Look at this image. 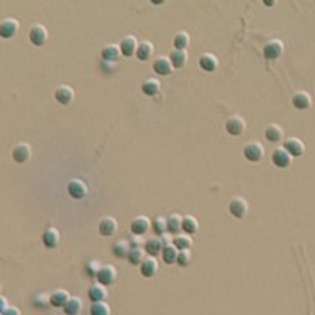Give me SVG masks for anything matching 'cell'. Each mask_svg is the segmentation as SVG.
<instances>
[{
  "label": "cell",
  "instance_id": "6da1fadb",
  "mask_svg": "<svg viewBox=\"0 0 315 315\" xmlns=\"http://www.w3.org/2000/svg\"><path fill=\"white\" fill-rule=\"evenodd\" d=\"M67 193L74 200H84L88 196V185L79 178H74L67 183Z\"/></svg>",
  "mask_w": 315,
  "mask_h": 315
},
{
  "label": "cell",
  "instance_id": "7a4b0ae2",
  "mask_svg": "<svg viewBox=\"0 0 315 315\" xmlns=\"http://www.w3.org/2000/svg\"><path fill=\"white\" fill-rule=\"evenodd\" d=\"M282 54H284V42H282V40L272 39L265 44V47H263L265 59H268V61H277Z\"/></svg>",
  "mask_w": 315,
  "mask_h": 315
},
{
  "label": "cell",
  "instance_id": "3957f363",
  "mask_svg": "<svg viewBox=\"0 0 315 315\" xmlns=\"http://www.w3.org/2000/svg\"><path fill=\"white\" fill-rule=\"evenodd\" d=\"M263 154H265V148L258 141H252V143H248L243 148V156L252 163H258L260 159L263 158Z\"/></svg>",
  "mask_w": 315,
  "mask_h": 315
},
{
  "label": "cell",
  "instance_id": "277c9868",
  "mask_svg": "<svg viewBox=\"0 0 315 315\" xmlns=\"http://www.w3.org/2000/svg\"><path fill=\"white\" fill-rule=\"evenodd\" d=\"M29 39H30V42L34 44V45H37V47H42V45L47 42V39H49V32H47V29H45L44 25L35 24V25L30 27Z\"/></svg>",
  "mask_w": 315,
  "mask_h": 315
},
{
  "label": "cell",
  "instance_id": "5b68a950",
  "mask_svg": "<svg viewBox=\"0 0 315 315\" xmlns=\"http://www.w3.org/2000/svg\"><path fill=\"white\" fill-rule=\"evenodd\" d=\"M225 129L228 134L240 136V134H243L246 129V122L243 117H240V116H230L225 122Z\"/></svg>",
  "mask_w": 315,
  "mask_h": 315
},
{
  "label": "cell",
  "instance_id": "8992f818",
  "mask_svg": "<svg viewBox=\"0 0 315 315\" xmlns=\"http://www.w3.org/2000/svg\"><path fill=\"white\" fill-rule=\"evenodd\" d=\"M272 161L275 164L277 168H282V170H285V168H289L292 164V154L287 151L284 146H280V148H275L272 153Z\"/></svg>",
  "mask_w": 315,
  "mask_h": 315
},
{
  "label": "cell",
  "instance_id": "52a82bcc",
  "mask_svg": "<svg viewBox=\"0 0 315 315\" xmlns=\"http://www.w3.org/2000/svg\"><path fill=\"white\" fill-rule=\"evenodd\" d=\"M32 156V148L27 143H19L12 148V159L19 164H24Z\"/></svg>",
  "mask_w": 315,
  "mask_h": 315
},
{
  "label": "cell",
  "instance_id": "ba28073f",
  "mask_svg": "<svg viewBox=\"0 0 315 315\" xmlns=\"http://www.w3.org/2000/svg\"><path fill=\"white\" fill-rule=\"evenodd\" d=\"M117 278V270L112 267V265H103L101 270L98 273V282L103 284L104 287H109L116 282Z\"/></svg>",
  "mask_w": 315,
  "mask_h": 315
},
{
  "label": "cell",
  "instance_id": "9c48e42d",
  "mask_svg": "<svg viewBox=\"0 0 315 315\" xmlns=\"http://www.w3.org/2000/svg\"><path fill=\"white\" fill-rule=\"evenodd\" d=\"M74 89L69 88V86L62 84L59 86V88L56 89V93H54V98H56V101L59 104H62V106H69V104H72V101H74Z\"/></svg>",
  "mask_w": 315,
  "mask_h": 315
},
{
  "label": "cell",
  "instance_id": "30bf717a",
  "mask_svg": "<svg viewBox=\"0 0 315 315\" xmlns=\"http://www.w3.org/2000/svg\"><path fill=\"white\" fill-rule=\"evenodd\" d=\"M230 213L233 214L235 218H245L246 213H248V202L241 196H235L230 202Z\"/></svg>",
  "mask_w": 315,
  "mask_h": 315
},
{
  "label": "cell",
  "instance_id": "8fae6325",
  "mask_svg": "<svg viewBox=\"0 0 315 315\" xmlns=\"http://www.w3.org/2000/svg\"><path fill=\"white\" fill-rule=\"evenodd\" d=\"M17 32H19V22L15 19L7 17V19L2 20V24H0V35H2L3 39H12Z\"/></svg>",
  "mask_w": 315,
  "mask_h": 315
},
{
  "label": "cell",
  "instance_id": "7c38bea8",
  "mask_svg": "<svg viewBox=\"0 0 315 315\" xmlns=\"http://www.w3.org/2000/svg\"><path fill=\"white\" fill-rule=\"evenodd\" d=\"M122 52H121V47L116 44H107L106 47L101 51V57L104 62H111V64H116L117 61L121 59Z\"/></svg>",
  "mask_w": 315,
  "mask_h": 315
},
{
  "label": "cell",
  "instance_id": "4fadbf2b",
  "mask_svg": "<svg viewBox=\"0 0 315 315\" xmlns=\"http://www.w3.org/2000/svg\"><path fill=\"white\" fill-rule=\"evenodd\" d=\"M119 47H121L122 56L131 57V56H134V54L138 52L139 42L136 40L134 35H126V37H122L121 44H119Z\"/></svg>",
  "mask_w": 315,
  "mask_h": 315
},
{
  "label": "cell",
  "instance_id": "5bb4252c",
  "mask_svg": "<svg viewBox=\"0 0 315 315\" xmlns=\"http://www.w3.org/2000/svg\"><path fill=\"white\" fill-rule=\"evenodd\" d=\"M173 69H175V67H173L170 57L161 56L153 62V71L156 72L158 76H170L173 72Z\"/></svg>",
  "mask_w": 315,
  "mask_h": 315
},
{
  "label": "cell",
  "instance_id": "9a60e30c",
  "mask_svg": "<svg viewBox=\"0 0 315 315\" xmlns=\"http://www.w3.org/2000/svg\"><path fill=\"white\" fill-rule=\"evenodd\" d=\"M284 148L292 154V158L294 156H302V154L305 153V144H304V141L302 139H299V138H289L284 143Z\"/></svg>",
  "mask_w": 315,
  "mask_h": 315
},
{
  "label": "cell",
  "instance_id": "2e32d148",
  "mask_svg": "<svg viewBox=\"0 0 315 315\" xmlns=\"http://www.w3.org/2000/svg\"><path fill=\"white\" fill-rule=\"evenodd\" d=\"M149 228H151V221H149V218H146V216H136L134 220L131 221V231H132V235H136V236L144 235Z\"/></svg>",
  "mask_w": 315,
  "mask_h": 315
},
{
  "label": "cell",
  "instance_id": "e0dca14e",
  "mask_svg": "<svg viewBox=\"0 0 315 315\" xmlns=\"http://www.w3.org/2000/svg\"><path fill=\"white\" fill-rule=\"evenodd\" d=\"M117 231V221L112 216H103L99 221V233L103 236H112Z\"/></svg>",
  "mask_w": 315,
  "mask_h": 315
},
{
  "label": "cell",
  "instance_id": "ac0fdd59",
  "mask_svg": "<svg viewBox=\"0 0 315 315\" xmlns=\"http://www.w3.org/2000/svg\"><path fill=\"white\" fill-rule=\"evenodd\" d=\"M292 104H294V107L299 109V111H305V109L312 106V98H310V94L305 93V91H299V93L292 98Z\"/></svg>",
  "mask_w": 315,
  "mask_h": 315
},
{
  "label": "cell",
  "instance_id": "d6986e66",
  "mask_svg": "<svg viewBox=\"0 0 315 315\" xmlns=\"http://www.w3.org/2000/svg\"><path fill=\"white\" fill-rule=\"evenodd\" d=\"M139 272L141 275L146 278H151L158 273V260L154 257H148L144 258V262L139 265Z\"/></svg>",
  "mask_w": 315,
  "mask_h": 315
},
{
  "label": "cell",
  "instance_id": "ffe728a7",
  "mask_svg": "<svg viewBox=\"0 0 315 315\" xmlns=\"http://www.w3.org/2000/svg\"><path fill=\"white\" fill-rule=\"evenodd\" d=\"M88 297L91 300H93V304L96 302H104V300L107 299V289L104 287L103 284H94L91 289L88 290Z\"/></svg>",
  "mask_w": 315,
  "mask_h": 315
},
{
  "label": "cell",
  "instance_id": "44dd1931",
  "mask_svg": "<svg viewBox=\"0 0 315 315\" xmlns=\"http://www.w3.org/2000/svg\"><path fill=\"white\" fill-rule=\"evenodd\" d=\"M59 240H61V233H59V230L57 228H47V230L44 231V235H42V241H44V245L47 246V248H56V246L59 245Z\"/></svg>",
  "mask_w": 315,
  "mask_h": 315
},
{
  "label": "cell",
  "instance_id": "7402d4cb",
  "mask_svg": "<svg viewBox=\"0 0 315 315\" xmlns=\"http://www.w3.org/2000/svg\"><path fill=\"white\" fill-rule=\"evenodd\" d=\"M69 300H71L69 292H66L64 289H59V290H56L51 295V305H52V307H56V309H64Z\"/></svg>",
  "mask_w": 315,
  "mask_h": 315
},
{
  "label": "cell",
  "instance_id": "603a6c76",
  "mask_svg": "<svg viewBox=\"0 0 315 315\" xmlns=\"http://www.w3.org/2000/svg\"><path fill=\"white\" fill-rule=\"evenodd\" d=\"M163 241L161 238H156V236H151L148 241H144V252L149 255V257H156L158 253L163 252Z\"/></svg>",
  "mask_w": 315,
  "mask_h": 315
},
{
  "label": "cell",
  "instance_id": "cb8c5ba5",
  "mask_svg": "<svg viewBox=\"0 0 315 315\" xmlns=\"http://www.w3.org/2000/svg\"><path fill=\"white\" fill-rule=\"evenodd\" d=\"M131 252V243L129 240H116L112 243V253L116 255L117 258H127V255Z\"/></svg>",
  "mask_w": 315,
  "mask_h": 315
},
{
  "label": "cell",
  "instance_id": "d4e9b609",
  "mask_svg": "<svg viewBox=\"0 0 315 315\" xmlns=\"http://www.w3.org/2000/svg\"><path fill=\"white\" fill-rule=\"evenodd\" d=\"M141 91L146 96H156L159 91H161V82L154 77H149V79H144L143 84H141Z\"/></svg>",
  "mask_w": 315,
  "mask_h": 315
},
{
  "label": "cell",
  "instance_id": "484cf974",
  "mask_svg": "<svg viewBox=\"0 0 315 315\" xmlns=\"http://www.w3.org/2000/svg\"><path fill=\"white\" fill-rule=\"evenodd\" d=\"M265 138L270 143H280L284 139V129L278 124H268L267 129H265Z\"/></svg>",
  "mask_w": 315,
  "mask_h": 315
},
{
  "label": "cell",
  "instance_id": "4316f807",
  "mask_svg": "<svg viewBox=\"0 0 315 315\" xmlns=\"http://www.w3.org/2000/svg\"><path fill=\"white\" fill-rule=\"evenodd\" d=\"M200 66H202L203 71L213 72L218 67V59H216V56H213V54L207 52V54H203V56L200 57Z\"/></svg>",
  "mask_w": 315,
  "mask_h": 315
},
{
  "label": "cell",
  "instance_id": "83f0119b",
  "mask_svg": "<svg viewBox=\"0 0 315 315\" xmlns=\"http://www.w3.org/2000/svg\"><path fill=\"white\" fill-rule=\"evenodd\" d=\"M173 245H175L180 252H185V250H190L191 246H193V240H191L190 235L180 233V235H175V238H173Z\"/></svg>",
  "mask_w": 315,
  "mask_h": 315
},
{
  "label": "cell",
  "instance_id": "f1b7e54d",
  "mask_svg": "<svg viewBox=\"0 0 315 315\" xmlns=\"http://www.w3.org/2000/svg\"><path fill=\"white\" fill-rule=\"evenodd\" d=\"M163 262L166 263V265H173V263H176L178 262V255H180V250L176 248L175 245H168V246H164L163 248Z\"/></svg>",
  "mask_w": 315,
  "mask_h": 315
},
{
  "label": "cell",
  "instance_id": "f546056e",
  "mask_svg": "<svg viewBox=\"0 0 315 315\" xmlns=\"http://www.w3.org/2000/svg\"><path fill=\"white\" fill-rule=\"evenodd\" d=\"M166 220H168V231H170L171 235L180 233L181 226H183V216H180V214L176 213H171Z\"/></svg>",
  "mask_w": 315,
  "mask_h": 315
},
{
  "label": "cell",
  "instance_id": "4dcf8cb0",
  "mask_svg": "<svg viewBox=\"0 0 315 315\" xmlns=\"http://www.w3.org/2000/svg\"><path fill=\"white\" fill-rule=\"evenodd\" d=\"M153 52H154V45L151 42H148V40H144V42H139L136 57H138L139 61H148V59L153 56Z\"/></svg>",
  "mask_w": 315,
  "mask_h": 315
},
{
  "label": "cell",
  "instance_id": "1f68e13d",
  "mask_svg": "<svg viewBox=\"0 0 315 315\" xmlns=\"http://www.w3.org/2000/svg\"><path fill=\"white\" fill-rule=\"evenodd\" d=\"M168 57L171 59L173 67H176V69H181V67H185L186 66V61H188L186 51H178V49H175V51H173Z\"/></svg>",
  "mask_w": 315,
  "mask_h": 315
},
{
  "label": "cell",
  "instance_id": "d6a6232c",
  "mask_svg": "<svg viewBox=\"0 0 315 315\" xmlns=\"http://www.w3.org/2000/svg\"><path fill=\"white\" fill-rule=\"evenodd\" d=\"M82 310V300L77 297H71V300L64 307V314L66 315H79Z\"/></svg>",
  "mask_w": 315,
  "mask_h": 315
},
{
  "label": "cell",
  "instance_id": "836d02e7",
  "mask_svg": "<svg viewBox=\"0 0 315 315\" xmlns=\"http://www.w3.org/2000/svg\"><path fill=\"white\" fill-rule=\"evenodd\" d=\"M181 230L185 231L186 235H195L196 231H198V220H196L195 216H183V226H181Z\"/></svg>",
  "mask_w": 315,
  "mask_h": 315
},
{
  "label": "cell",
  "instance_id": "e575fe53",
  "mask_svg": "<svg viewBox=\"0 0 315 315\" xmlns=\"http://www.w3.org/2000/svg\"><path fill=\"white\" fill-rule=\"evenodd\" d=\"M173 44H175V49H178V51H186V47L190 45V35L183 30L178 32L175 39H173Z\"/></svg>",
  "mask_w": 315,
  "mask_h": 315
},
{
  "label": "cell",
  "instance_id": "d590c367",
  "mask_svg": "<svg viewBox=\"0 0 315 315\" xmlns=\"http://www.w3.org/2000/svg\"><path fill=\"white\" fill-rule=\"evenodd\" d=\"M151 228L154 230V233H158V235H164L168 231V220L164 216H156V218H153V221H151Z\"/></svg>",
  "mask_w": 315,
  "mask_h": 315
},
{
  "label": "cell",
  "instance_id": "8d00e7d4",
  "mask_svg": "<svg viewBox=\"0 0 315 315\" xmlns=\"http://www.w3.org/2000/svg\"><path fill=\"white\" fill-rule=\"evenodd\" d=\"M131 265H141L144 262V250L143 248H131L129 255H127Z\"/></svg>",
  "mask_w": 315,
  "mask_h": 315
},
{
  "label": "cell",
  "instance_id": "74e56055",
  "mask_svg": "<svg viewBox=\"0 0 315 315\" xmlns=\"http://www.w3.org/2000/svg\"><path fill=\"white\" fill-rule=\"evenodd\" d=\"M91 315H111V309L106 302H96L91 305Z\"/></svg>",
  "mask_w": 315,
  "mask_h": 315
},
{
  "label": "cell",
  "instance_id": "f35d334b",
  "mask_svg": "<svg viewBox=\"0 0 315 315\" xmlns=\"http://www.w3.org/2000/svg\"><path fill=\"white\" fill-rule=\"evenodd\" d=\"M101 267H103V265L99 263L98 260H89V262L86 263V273H88L89 277H98Z\"/></svg>",
  "mask_w": 315,
  "mask_h": 315
},
{
  "label": "cell",
  "instance_id": "ab89813d",
  "mask_svg": "<svg viewBox=\"0 0 315 315\" xmlns=\"http://www.w3.org/2000/svg\"><path fill=\"white\" fill-rule=\"evenodd\" d=\"M191 262V253L190 250H185V252H180V255H178V265L180 267H186V265H190Z\"/></svg>",
  "mask_w": 315,
  "mask_h": 315
},
{
  "label": "cell",
  "instance_id": "60d3db41",
  "mask_svg": "<svg viewBox=\"0 0 315 315\" xmlns=\"http://www.w3.org/2000/svg\"><path fill=\"white\" fill-rule=\"evenodd\" d=\"M47 304H51V297H47V295H37L35 297V300H34V305L35 307H44V305H47Z\"/></svg>",
  "mask_w": 315,
  "mask_h": 315
},
{
  "label": "cell",
  "instance_id": "b9f144b4",
  "mask_svg": "<svg viewBox=\"0 0 315 315\" xmlns=\"http://www.w3.org/2000/svg\"><path fill=\"white\" fill-rule=\"evenodd\" d=\"M173 238H175V236H171V233H164V235H161V241H163V246L173 245Z\"/></svg>",
  "mask_w": 315,
  "mask_h": 315
},
{
  "label": "cell",
  "instance_id": "7bdbcfd3",
  "mask_svg": "<svg viewBox=\"0 0 315 315\" xmlns=\"http://www.w3.org/2000/svg\"><path fill=\"white\" fill-rule=\"evenodd\" d=\"M129 243H131V248H141V245H143V243H141V240L136 235L132 236V240H129Z\"/></svg>",
  "mask_w": 315,
  "mask_h": 315
},
{
  "label": "cell",
  "instance_id": "ee69618b",
  "mask_svg": "<svg viewBox=\"0 0 315 315\" xmlns=\"http://www.w3.org/2000/svg\"><path fill=\"white\" fill-rule=\"evenodd\" d=\"M2 315H20V310L17 307H8L5 312H2Z\"/></svg>",
  "mask_w": 315,
  "mask_h": 315
},
{
  "label": "cell",
  "instance_id": "f6af8a7d",
  "mask_svg": "<svg viewBox=\"0 0 315 315\" xmlns=\"http://www.w3.org/2000/svg\"><path fill=\"white\" fill-rule=\"evenodd\" d=\"M7 309H8V305H7V299H5V297H2V299H0V310H2V312H5Z\"/></svg>",
  "mask_w": 315,
  "mask_h": 315
}]
</instances>
